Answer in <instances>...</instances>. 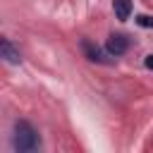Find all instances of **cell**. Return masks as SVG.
<instances>
[{"mask_svg":"<svg viewBox=\"0 0 153 153\" xmlns=\"http://www.w3.org/2000/svg\"><path fill=\"white\" fill-rule=\"evenodd\" d=\"M12 146L17 153H33L41 148V136L26 120L14 122V134H12Z\"/></svg>","mask_w":153,"mask_h":153,"instance_id":"1","label":"cell"},{"mask_svg":"<svg viewBox=\"0 0 153 153\" xmlns=\"http://www.w3.org/2000/svg\"><path fill=\"white\" fill-rule=\"evenodd\" d=\"M105 48H108V53L110 55H124L127 53V48H129V38L124 36V33H110V38H108V43H105Z\"/></svg>","mask_w":153,"mask_h":153,"instance_id":"2","label":"cell"},{"mask_svg":"<svg viewBox=\"0 0 153 153\" xmlns=\"http://www.w3.org/2000/svg\"><path fill=\"white\" fill-rule=\"evenodd\" d=\"M0 53H2L5 62H10V65H19V62H22V55H19V50L12 45L10 38H2V41H0Z\"/></svg>","mask_w":153,"mask_h":153,"instance_id":"3","label":"cell"},{"mask_svg":"<svg viewBox=\"0 0 153 153\" xmlns=\"http://www.w3.org/2000/svg\"><path fill=\"white\" fill-rule=\"evenodd\" d=\"M81 48H84V53H86V57L91 60V62H110V57H105V53L98 48V45H93L91 41H81Z\"/></svg>","mask_w":153,"mask_h":153,"instance_id":"4","label":"cell"},{"mask_svg":"<svg viewBox=\"0 0 153 153\" xmlns=\"http://www.w3.org/2000/svg\"><path fill=\"white\" fill-rule=\"evenodd\" d=\"M112 7H115V17L120 22L129 19V14H131V0H112Z\"/></svg>","mask_w":153,"mask_h":153,"instance_id":"5","label":"cell"},{"mask_svg":"<svg viewBox=\"0 0 153 153\" xmlns=\"http://www.w3.org/2000/svg\"><path fill=\"white\" fill-rule=\"evenodd\" d=\"M136 24H139V26H146V29H153V17L139 14V17H136Z\"/></svg>","mask_w":153,"mask_h":153,"instance_id":"6","label":"cell"},{"mask_svg":"<svg viewBox=\"0 0 153 153\" xmlns=\"http://www.w3.org/2000/svg\"><path fill=\"white\" fill-rule=\"evenodd\" d=\"M143 62H146V67H148V69H153V55H146V60H143Z\"/></svg>","mask_w":153,"mask_h":153,"instance_id":"7","label":"cell"}]
</instances>
